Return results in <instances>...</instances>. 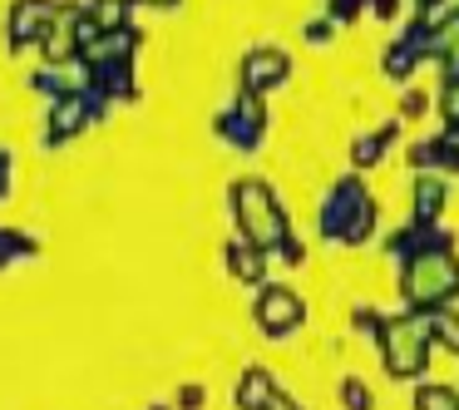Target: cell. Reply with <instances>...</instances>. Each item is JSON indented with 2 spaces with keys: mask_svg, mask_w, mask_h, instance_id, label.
I'll list each match as a JSON object with an SVG mask.
<instances>
[{
  "mask_svg": "<svg viewBox=\"0 0 459 410\" xmlns=\"http://www.w3.org/2000/svg\"><path fill=\"white\" fill-rule=\"evenodd\" d=\"M307 321V307H301V297L291 287H262V297H257V331H267L272 341H281V336H291V331Z\"/></svg>",
  "mask_w": 459,
  "mask_h": 410,
  "instance_id": "obj_2",
  "label": "cell"
},
{
  "mask_svg": "<svg viewBox=\"0 0 459 410\" xmlns=\"http://www.w3.org/2000/svg\"><path fill=\"white\" fill-rule=\"evenodd\" d=\"M405 282H410L405 297L420 301V307H435V301H445V297H455V292H459V272H455V262H449V257H425L420 267H410Z\"/></svg>",
  "mask_w": 459,
  "mask_h": 410,
  "instance_id": "obj_3",
  "label": "cell"
},
{
  "mask_svg": "<svg viewBox=\"0 0 459 410\" xmlns=\"http://www.w3.org/2000/svg\"><path fill=\"white\" fill-rule=\"evenodd\" d=\"M203 400H208V390H203V386H178V406H173V410H203Z\"/></svg>",
  "mask_w": 459,
  "mask_h": 410,
  "instance_id": "obj_9",
  "label": "cell"
},
{
  "mask_svg": "<svg viewBox=\"0 0 459 410\" xmlns=\"http://www.w3.org/2000/svg\"><path fill=\"white\" fill-rule=\"evenodd\" d=\"M429 336H435V341H445V346H455V351H459V321H455V317H435V327H429Z\"/></svg>",
  "mask_w": 459,
  "mask_h": 410,
  "instance_id": "obj_8",
  "label": "cell"
},
{
  "mask_svg": "<svg viewBox=\"0 0 459 410\" xmlns=\"http://www.w3.org/2000/svg\"><path fill=\"white\" fill-rule=\"evenodd\" d=\"M336 400H341V410H376V396H370V386L360 376H341Z\"/></svg>",
  "mask_w": 459,
  "mask_h": 410,
  "instance_id": "obj_7",
  "label": "cell"
},
{
  "mask_svg": "<svg viewBox=\"0 0 459 410\" xmlns=\"http://www.w3.org/2000/svg\"><path fill=\"white\" fill-rule=\"evenodd\" d=\"M429 327L420 321H380V356L395 380H420L429 371Z\"/></svg>",
  "mask_w": 459,
  "mask_h": 410,
  "instance_id": "obj_1",
  "label": "cell"
},
{
  "mask_svg": "<svg viewBox=\"0 0 459 410\" xmlns=\"http://www.w3.org/2000/svg\"><path fill=\"white\" fill-rule=\"evenodd\" d=\"M238 203H242V208H238V213H242V228H247L252 238L262 242V248H267L272 238H281V213L272 208V198L257 188V183H242V188H238Z\"/></svg>",
  "mask_w": 459,
  "mask_h": 410,
  "instance_id": "obj_4",
  "label": "cell"
},
{
  "mask_svg": "<svg viewBox=\"0 0 459 410\" xmlns=\"http://www.w3.org/2000/svg\"><path fill=\"white\" fill-rule=\"evenodd\" d=\"M149 410H173V406H149Z\"/></svg>",
  "mask_w": 459,
  "mask_h": 410,
  "instance_id": "obj_12",
  "label": "cell"
},
{
  "mask_svg": "<svg viewBox=\"0 0 459 410\" xmlns=\"http://www.w3.org/2000/svg\"><path fill=\"white\" fill-rule=\"evenodd\" d=\"M232 272H238V277H257V257H252V252H242V242L232 248Z\"/></svg>",
  "mask_w": 459,
  "mask_h": 410,
  "instance_id": "obj_10",
  "label": "cell"
},
{
  "mask_svg": "<svg viewBox=\"0 0 459 410\" xmlns=\"http://www.w3.org/2000/svg\"><path fill=\"white\" fill-rule=\"evenodd\" d=\"M267 410H307V406H297V400H291L287 390L277 386V396H272V406H267Z\"/></svg>",
  "mask_w": 459,
  "mask_h": 410,
  "instance_id": "obj_11",
  "label": "cell"
},
{
  "mask_svg": "<svg viewBox=\"0 0 459 410\" xmlns=\"http://www.w3.org/2000/svg\"><path fill=\"white\" fill-rule=\"evenodd\" d=\"M272 396H277V380H272L262 366H247L242 380H238V390H232V406L238 410H267Z\"/></svg>",
  "mask_w": 459,
  "mask_h": 410,
  "instance_id": "obj_5",
  "label": "cell"
},
{
  "mask_svg": "<svg viewBox=\"0 0 459 410\" xmlns=\"http://www.w3.org/2000/svg\"><path fill=\"white\" fill-rule=\"evenodd\" d=\"M410 410H459V390L445 380H420L415 396H410Z\"/></svg>",
  "mask_w": 459,
  "mask_h": 410,
  "instance_id": "obj_6",
  "label": "cell"
}]
</instances>
